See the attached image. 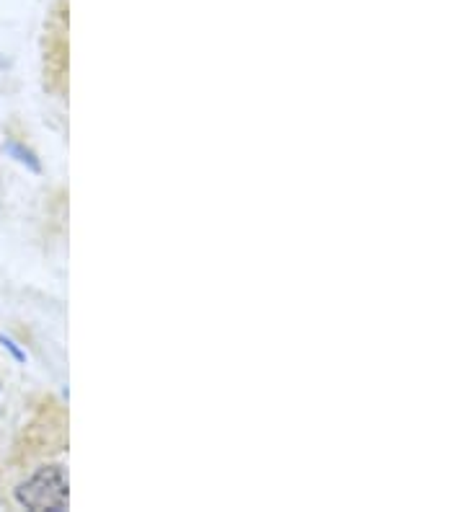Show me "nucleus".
Here are the masks:
<instances>
[{
	"instance_id": "1",
	"label": "nucleus",
	"mask_w": 465,
	"mask_h": 512,
	"mask_svg": "<svg viewBox=\"0 0 465 512\" xmlns=\"http://www.w3.org/2000/svg\"><path fill=\"white\" fill-rule=\"evenodd\" d=\"M16 500L29 510H65L68 507V476L60 466L39 469L29 481L21 484Z\"/></svg>"
}]
</instances>
